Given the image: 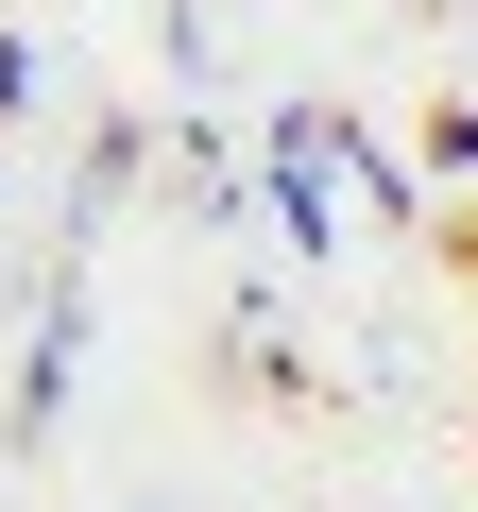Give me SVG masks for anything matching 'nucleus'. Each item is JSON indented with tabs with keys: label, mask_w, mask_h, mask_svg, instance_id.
I'll list each match as a JSON object with an SVG mask.
<instances>
[{
	"label": "nucleus",
	"mask_w": 478,
	"mask_h": 512,
	"mask_svg": "<svg viewBox=\"0 0 478 512\" xmlns=\"http://www.w3.org/2000/svg\"><path fill=\"white\" fill-rule=\"evenodd\" d=\"M444 171H478V103H444Z\"/></svg>",
	"instance_id": "obj_3"
},
{
	"label": "nucleus",
	"mask_w": 478,
	"mask_h": 512,
	"mask_svg": "<svg viewBox=\"0 0 478 512\" xmlns=\"http://www.w3.org/2000/svg\"><path fill=\"white\" fill-rule=\"evenodd\" d=\"M461 239H478V222H461Z\"/></svg>",
	"instance_id": "obj_4"
},
{
	"label": "nucleus",
	"mask_w": 478,
	"mask_h": 512,
	"mask_svg": "<svg viewBox=\"0 0 478 512\" xmlns=\"http://www.w3.org/2000/svg\"><path fill=\"white\" fill-rule=\"evenodd\" d=\"M18 103H35V52H18V35H0V120H18Z\"/></svg>",
	"instance_id": "obj_2"
},
{
	"label": "nucleus",
	"mask_w": 478,
	"mask_h": 512,
	"mask_svg": "<svg viewBox=\"0 0 478 512\" xmlns=\"http://www.w3.org/2000/svg\"><path fill=\"white\" fill-rule=\"evenodd\" d=\"M376 205H393V154H376L359 120L291 103V120H274V222H291V239H359Z\"/></svg>",
	"instance_id": "obj_1"
}]
</instances>
